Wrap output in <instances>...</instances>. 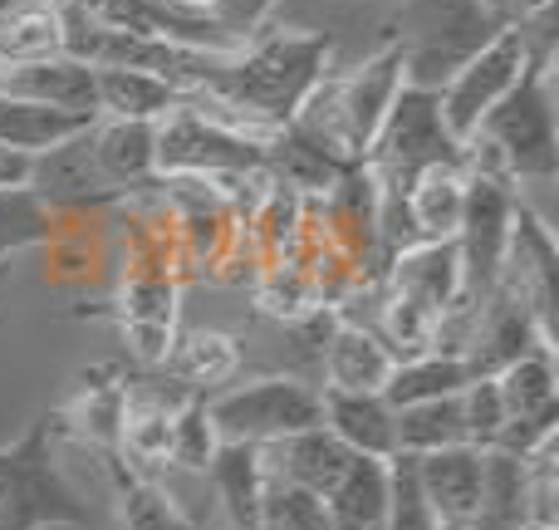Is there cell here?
I'll use <instances>...</instances> for the list:
<instances>
[{"mask_svg":"<svg viewBox=\"0 0 559 530\" xmlns=\"http://www.w3.org/2000/svg\"><path fill=\"white\" fill-rule=\"evenodd\" d=\"M20 5H35V0H0V15H5V10H20Z\"/></svg>","mask_w":559,"mask_h":530,"instance_id":"obj_39","label":"cell"},{"mask_svg":"<svg viewBox=\"0 0 559 530\" xmlns=\"http://www.w3.org/2000/svg\"><path fill=\"white\" fill-rule=\"evenodd\" d=\"M550 15H555V0L531 5L521 20H511L506 30H496V35L486 39V45L476 49V55L466 59L442 89H437V104H442V118H447V128H452L456 143H466V138L481 128V118L491 114L515 84H521V74H525V64H531L535 49L555 45V20Z\"/></svg>","mask_w":559,"mask_h":530,"instance_id":"obj_6","label":"cell"},{"mask_svg":"<svg viewBox=\"0 0 559 530\" xmlns=\"http://www.w3.org/2000/svg\"><path fill=\"white\" fill-rule=\"evenodd\" d=\"M515 187L501 177L466 173V207L462 226H456V256H462V299L466 305H486V295L501 280L506 246H511V222H515Z\"/></svg>","mask_w":559,"mask_h":530,"instance_id":"obj_10","label":"cell"},{"mask_svg":"<svg viewBox=\"0 0 559 530\" xmlns=\"http://www.w3.org/2000/svg\"><path fill=\"white\" fill-rule=\"evenodd\" d=\"M364 167L378 187V222L397 212V202H403L407 182L417 173H427V167H462V143L447 128L432 89H413V84L397 89Z\"/></svg>","mask_w":559,"mask_h":530,"instance_id":"obj_7","label":"cell"},{"mask_svg":"<svg viewBox=\"0 0 559 530\" xmlns=\"http://www.w3.org/2000/svg\"><path fill=\"white\" fill-rule=\"evenodd\" d=\"M104 467H108V482H114V511L123 530H202L167 496V486L143 476L133 462H123L118 452H104Z\"/></svg>","mask_w":559,"mask_h":530,"instance_id":"obj_19","label":"cell"},{"mask_svg":"<svg viewBox=\"0 0 559 530\" xmlns=\"http://www.w3.org/2000/svg\"><path fill=\"white\" fill-rule=\"evenodd\" d=\"M206 476H212L216 502H222V511L231 516L236 530H255V526H261L265 482H271V472H265V447H255V443H222V447H216V457H212V467H206Z\"/></svg>","mask_w":559,"mask_h":530,"instance_id":"obj_18","label":"cell"},{"mask_svg":"<svg viewBox=\"0 0 559 530\" xmlns=\"http://www.w3.org/2000/svg\"><path fill=\"white\" fill-rule=\"evenodd\" d=\"M393 433H397V452H407V457L442 452V447H472V443H466L462 393L393 408Z\"/></svg>","mask_w":559,"mask_h":530,"instance_id":"obj_26","label":"cell"},{"mask_svg":"<svg viewBox=\"0 0 559 530\" xmlns=\"http://www.w3.org/2000/svg\"><path fill=\"white\" fill-rule=\"evenodd\" d=\"M59 55V5L55 0H35L0 15V59L5 64H25V59Z\"/></svg>","mask_w":559,"mask_h":530,"instance_id":"obj_30","label":"cell"},{"mask_svg":"<svg viewBox=\"0 0 559 530\" xmlns=\"http://www.w3.org/2000/svg\"><path fill=\"white\" fill-rule=\"evenodd\" d=\"M466 384H472L466 358H456V354H423V358H403V364L393 368V378L383 384V398L393 408H407V403H427V398L462 393Z\"/></svg>","mask_w":559,"mask_h":530,"instance_id":"obj_27","label":"cell"},{"mask_svg":"<svg viewBox=\"0 0 559 530\" xmlns=\"http://www.w3.org/2000/svg\"><path fill=\"white\" fill-rule=\"evenodd\" d=\"M0 94L29 98V104H45V108H64V114L98 118L94 69L79 64V59H69V55H45V59L10 64L5 79H0Z\"/></svg>","mask_w":559,"mask_h":530,"instance_id":"obj_13","label":"cell"},{"mask_svg":"<svg viewBox=\"0 0 559 530\" xmlns=\"http://www.w3.org/2000/svg\"><path fill=\"white\" fill-rule=\"evenodd\" d=\"M88 148H94L98 177L108 182V192H118L123 202L133 192H153V123H143V118H98L88 128Z\"/></svg>","mask_w":559,"mask_h":530,"instance_id":"obj_14","label":"cell"},{"mask_svg":"<svg viewBox=\"0 0 559 530\" xmlns=\"http://www.w3.org/2000/svg\"><path fill=\"white\" fill-rule=\"evenodd\" d=\"M348 462H354V452H348L324 423L305 427V433H295V437H280V443L265 447V472H271L275 482H289V486L314 492V496L334 492V482L348 472Z\"/></svg>","mask_w":559,"mask_h":530,"instance_id":"obj_15","label":"cell"},{"mask_svg":"<svg viewBox=\"0 0 559 530\" xmlns=\"http://www.w3.org/2000/svg\"><path fill=\"white\" fill-rule=\"evenodd\" d=\"M275 5H280V0H216L212 20H216V30H222L226 39L246 45L251 35H261V30H265V20L275 15Z\"/></svg>","mask_w":559,"mask_h":530,"instance_id":"obj_36","label":"cell"},{"mask_svg":"<svg viewBox=\"0 0 559 530\" xmlns=\"http://www.w3.org/2000/svg\"><path fill=\"white\" fill-rule=\"evenodd\" d=\"M397 89H403V49L388 39L364 64L319 79L289 123L305 138H314L324 153H334L338 163H364L388 108H393Z\"/></svg>","mask_w":559,"mask_h":530,"instance_id":"obj_3","label":"cell"},{"mask_svg":"<svg viewBox=\"0 0 559 530\" xmlns=\"http://www.w3.org/2000/svg\"><path fill=\"white\" fill-rule=\"evenodd\" d=\"M206 413H212L222 443H255V447H271L280 437H295V433H305V427L324 423L319 388L305 384V378H289V374L222 388L216 398H206Z\"/></svg>","mask_w":559,"mask_h":530,"instance_id":"obj_9","label":"cell"},{"mask_svg":"<svg viewBox=\"0 0 559 530\" xmlns=\"http://www.w3.org/2000/svg\"><path fill=\"white\" fill-rule=\"evenodd\" d=\"M511 20L496 0H403L393 20V45L403 49V84L442 89L496 30Z\"/></svg>","mask_w":559,"mask_h":530,"instance_id":"obj_4","label":"cell"},{"mask_svg":"<svg viewBox=\"0 0 559 530\" xmlns=\"http://www.w3.org/2000/svg\"><path fill=\"white\" fill-rule=\"evenodd\" d=\"M417 486L437 516V530H472L481 502V452L476 447H442V452L413 457Z\"/></svg>","mask_w":559,"mask_h":530,"instance_id":"obj_11","label":"cell"},{"mask_svg":"<svg viewBox=\"0 0 559 530\" xmlns=\"http://www.w3.org/2000/svg\"><path fill=\"white\" fill-rule=\"evenodd\" d=\"M5 69H10V64H5V59H0V79H5Z\"/></svg>","mask_w":559,"mask_h":530,"instance_id":"obj_41","label":"cell"},{"mask_svg":"<svg viewBox=\"0 0 559 530\" xmlns=\"http://www.w3.org/2000/svg\"><path fill=\"white\" fill-rule=\"evenodd\" d=\"M55 437H64L59 417L39 413L15 443L0 447V530L88 526V502L59 467Z\"/></svg>","mask_w":559,"mask_h":530,"instance_id":"obj_5","label":"cell"},{"mask_svg":"<svg viewBox=\"0 0 559 530\" xmlns=\"http://www.w3.org/2000/svg\"><path fill=\"white\" fill-rule=\"evenodd\" d=\"M506 403V423L515 417H555L559 413V368H555V344H540L531 354H521L515 364H506L496 374Z\"/></svg>","mask_w":559,"mask_h":530,"instance_id":"obj_25","label":"cell"},{"mask_svg":"<svg viewBox=\"0 0 559 530\" xmlns=\"http://www.w3.org/2000/svg\"><path fill=\"white\" fill-rule=\"evenodd\" d=\"M525 530H559V526H525Z\"/></svg>","mask_w":559,"mask_h":530,"instance_id":"obj_40","label":"cell"},{"mask_svg":"<svg viewBox=\"0 0 559 530\" xmlns=\"http://www.w3.org/2000/svg\"><path fill=\"white\" fill-rule=\"evenodd\" d=\"M462 167L501 182L545 187L559 177V123H555V45L535 49L521 84L481 118L462 143Z\"/></svg>","mask_w":559,"mask_h":530,"instance_id":"obj_1","label":"cell"},{"mask_svg":"<svg viewBox=\"0 0 559 530\" xmlns=\"http://www.w3.org/2000/svg\"><path fill=\"white\" fill-rule=\"evenodd\" d=\"M329 55H334V39L314 30H261L236 55H226L206 94L222 98L251 128L275 133L295 118L309 89L329 74Z\"/></svg>","mask_w":559,"mask_h":530,"instance_id":"obj_2","label":"cell"},{"mask_svg":"<svg viewBox=\"0 0 559 530\" xmlns=\"http://www.w3.org/2000/svg\"><path fill=\"white\" fill-rule=\"evenodd\" d=\"M437 325L442 319L432 315L427 305L417 299L397 295V290H383L378 299V329L373 334L388 344V354L403 364V358H423V354H437Z\"/></svg>","mask_w":559,"mask_h":530,"instance_id":"obj_29","label":"cell"},{"mask_svg":"<svg viewBox=\"0 0 559 530\" xmlns=\"http://www.w3.org/2000/svg\"><path fill=\"white\" fill-rule=\"evenodd\" d=\"M59 212L35 197L29 187H5L0 192V256L20 251V246H45L55 236Z\"/></svg>","mask_w":559,"mask_h":530,"instance_id":"obj_31","label":"cell"},{"mask_svg":"<svg viewBox=\"0 0 559 530\" xmlns=\"http://www.w3.org/2000/svg\"><path fill=\"white\" fill-rule=\"evenodd\" d=\"M383 506H388V462L378 457H354L348 472L334 482L324 496L329 530H383Z\"/></svg>","mask_w":559,"mask_h":530,"instance_id":"obj_22","label":"cell"},{"mask_svg":"<svg viewBox=\"0 0 559 530\" xmlns=\"http://www.w3.org/2000/svg\"><path fill=\"white\" fill-rule=\"evenodd\" d=\"M157 5L173 10L177 20H192V25H216V20H212L216 0H157Z\"/></svg>","mask_w":559,"mask_h":530,"instance_id":"obj_38","label":"cell"},{"mask_svg":"<svg viewBox=\"0 0 559 530\" xmlns=\"http://www.w3.org/2000/svg\"><path fill=\"white\" fill-rule=\"evenodd\" d=\"M222 447V433H216L212 413H206V398L192 393L173 417V447H167V462L182 467V472H206Z\"/></svg>","mask_w":559,"mask_h":530,"instance_id":"obj_32","label":"cell"},{"mask_svg":"<svg viewBox=\"0 0 559 530\" xmlns=\"http://www.w3.org/2000/svg\"><path fill=\"white\" fill-rule=\"evenodd\" d=\"M319 358H324V388H348V393H383V384L397 368L383 339L368 325H348V319H334Z\"/></svg>","mask_w":559,"mask_h":530,"instance_id":"obj_17","label":"cell"},{"mask_svg":"<svg viewBox=\"0 0 559 530\" xmlns=\"http://www.w3.org/2000/svg\"><path fill=\"white\" fill-rule=\"evenodd\" d=\"M265 143L271 138L226 128L182 104L153 123V173H157V182L163 177H202V182L246 177L255 167H265Z\"/></svg>","mask_w":559,"mask_h":530,"instance_id":"obj_8","label":"cell"},{"mask_svg":"<svg viewBox=\"0 0 559 530\" xmlns=\"http://www.w3.org/2000/svg\"><path fill=\"white\" fill-rule=\"evenodd\" d=\"M98 84V118H143V123H157L173 108H182L187 89L167 84L157 74H143V69H94Z\"/></svg>","mask_w":559,"mask_h":530,"instance_id":"obj_21","label":"cell"},{"mask_svg":"<svg viewBox=\"0 0 559 530\" xmlns=\"http://www.w3.org/2000/svg\"><path fill=\"white\" fill-rule=\"evenodd\" d=\"M531 506H525V462L501 447L481 452V502H476L472 530H525Z\"/></svg>","mask_w":559,"mask_h":530,"instance_id":"obj_24","label":"cell"},{"mask_svg":"<svg viewBox=\"0 0 559 530\" xmlns=\"http://www.w3.org/2000/svg\"><path fill=\"white\" fill-rule=\"evenodd\" d=\"M251 285H255V305H261V315L285 319V325H305L309 315H319V309H324V305H319L314 275H309L299 261H289V256L261 266V275H255Z\"/></svg>","mask_w":559,"mask_h":530,"instance_id":"obj_28","label":"cell"},{"mask_svg":"<svg viewBox=\"0 0 559 530\" xmlns=\"http://www.w3.org/2000/svg\"><path fill=\"white\" fill-rule=\"evenodd\" d=\"M98 118L84 114H64V108H45L29 104V98L0 94V148H15V153H49V148L79 138L84 128H94Z\"/></svg>","mask_w":559,"mask_h":530,"instance_id":"obj_23","label":"cell"},{"mask_svg":"<svg viewBox=\"0 0 559 530\" xmlns=\"http://www.w3.org/2000/svg\"><path fill=\"white\" fill-rule=\"evenodd\" d=\"M25 182H29V153L0 148V192H5V187H25Z\"/></svg>","mask_w":559,"mask_h":530,"instance_id":"obj_37","label":"cell"},{"mask_svg":"<svg viewBox=\"0 0 559 530\" xmlns=\"http://www.w3.org/2000/svg\"><path fill=\"white\" fill-rule=\"evenodd\" d=\"M255 530H329L324 516V496L299 492L289 482H265V502H261V526Z\"/></svg>","mask_w":559,"mask_h":530,"instance_id":"obj_34","label":"cell"},{"mask_svg":"<svg viewBox=\"0 0 559 530\" xmlns=\"http://www.w3.org/2000/svg\"><path fill=\"white\" fill-rule=\"evenodd\" d=\"M383 530H437V516L427 506L423 486H417V467L407 452L388 457V506H383Z\"/></svg>","mask_w":559,"mask_h":530,"instance_id":"obj_33","label":"cell"},{"mask_svg":"<svg viewBox=\"0 0 559 530\" xmlns=\"http://www.w3.org/2000/svg\"><path fill=\"white\" fill-rule=\"evenodd\" d=\"M383 290H397V295L417 299V305H427L442 319L462 299V256H456V242H417L393 251L383 266Z\"/></svg>","mask_w":559,"mask_h":530,"instance_id":"obj_12","label":"cell"},{"mask_svg":"<svg viewBox=\"0 0 559 530\" xmlns=\"http://www.w3.org/2000/svg\"><path fill=\"white\" fill-rule=\"evenodd\" d=\"M462 417H466V443L476 452L496 447V437L506 433V403H501V388L496 378H472L462 388Z\"/></svg>","mask_w":559,"mask_h":530,"instance_id":"obj_35","label":"cell"},{"mask_svg":"<svg viewBox=\"0 0 559 530\" xmlns=\"http://www.w3.org/2000/svg\"><path fill=\"white\" fill-rule=\"evenodd\" d=\"M163 368H167V378H177V384L187 388V393L206 398L212 388H222L236 378V368H241V344H236L231 334H222V329H192V334L173 339Z\"/></svg>","mask_w":559,"mask_h":530,"instance_id":"obj_20","label":"cell"},{"mask_svg":"<svg viewBox=\"0 0 559 530\" xmlns=\"http://www.w3.org/2000/svg\"><path fill=\"white\" fill-rule=\"evenodd\" d=\"M319 408H324V427L348 447L354 457H397L393 433V403L383 393H348V388H319Z\"/></svg>","mask_w":559,"mask_h":530,"instance_id":"obj_16","label":"cell"}]
</instances>
